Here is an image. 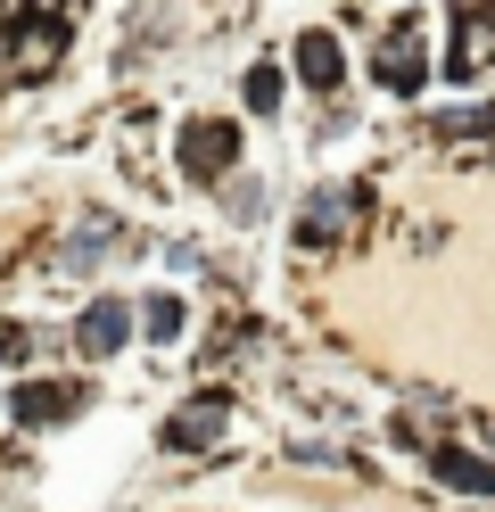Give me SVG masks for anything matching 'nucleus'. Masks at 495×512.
<instances>
[{
  "instance_id": "obj_7",
  "label": "nucleus",
  "mask_w": 495,
  "mask_h": 512,
  "mask_svg": "<svg viewBox=\"0 0 495 512\" xmlns=\"http://www.w3.org/2000/svg\"><path fill=\"white\" fill-rule=\"evenodd\" d=\"M380 83H388V91H421V50H413V34H396V42L380 50Z\"/></svg>"
},
{
  "instance_id": "obj_8",
  "label": "nucleus",
  "mask_w": 495,
  "mask_h": 512,
  "mask_svg": "<svg viewBox=\"0 0 495 512\" xmlns=\"http://www.w3.org/2000/svg\"><path fill=\"white\" fill-rule=\"evenodd\" d=\"M438 471H446V488H471V496H487V488H495V463L462 455V446H446V455H438Z\"/></svg>"
},
{
  "instance_id": "obj_12",
  "label": "nucleus",
  "mask_w": 495,
  "mask_h": 512,
  "mask_svg": "<svg viewBox=\"0 0 495 512\" xmlns=\"http://www.w3.org/2000/svg\"><path fill=\"white\" fill-rule=\"evenodd\" d=\"M0 356H9V364H25V356H33V339H25V323H9V331H0Z\"/></svg>"
},
{
  "instance_id": "obj_3",
  "label": "nucleus",
  "mask_w": 495,
  "mask_h": 512,
  "mask_svg": "<svg viewBox=\"0 0 495 512\" xmlns=\"http://www.w3.org/2000/svg\"><path fill=\"white\" fill-rule=\"evenodd\" d=\"M75 339H83V356H116V347L132 339V306H116V298H99V306L83 314V331H75Z\"/></svg>"
},
{
  "instance_id": "obj_10",
  "label": "nucleus",
  "mask_w": 495,
  "mask_h": 512,
  "mask_svg": "<svg viewBox=\"0 0 495 512\" xmlns=\"http://www.w3.org/2000/svg\"><path fill=\"white\" fill-rule=\"evenodd\" d=\"M182 331V306L174 298H149V339H174Z\"/></svg>"
},
{
  "instance_id": "obj_11",
  "label": "nucleus",
  "mask_w": 495,
  "mask_h": 512,
  "mask_svg": "<svg viewBox=\"0 0 495 512\" xmlns=\"http://www.w3.org/2000/svg\"><path fill=\"white\" fill-rule=\"evenodd\" d=\"M273 100H281V75L256 67V75H248V108H273Z\"/></svg>"
},
{
  "instance_id": "obj_1",
  "label": "nucleus",
  "mask_w": 495,
  "mask_h": 512,
  "mask_svg": "<svg viewBox=\"0 0 495 512\" xmlns=\"http://www.w3.org/2000/svg\"><path fill=\"white\" fill-rule=\"evenodd\" d=\"M75 413H83V389H75V380H25V389H17V422H25V430L75 422Z\"/></svg>"
},
{
  "instance_id": "obj_5",
  "label": "nucleus",
  "mask_w": 495,
  "mask_h": 512,
  "mask_svg": "<svg viewBox=\"0 0 495 512\" xmlns=\"http://www.w3.org/2000/svg\"><path fill=\"white\" fill-rule=\"evenodd\" d=\"M223 438V397H207V405H190V413H174V422H165V446H215Z\"/></svg>"
},
{
  "instance_id": "obj_6",
  "label": "nucleus",
  "mask_w": 495,
  "mask_h": 512,
  "mask_svg": "<svg viewBox=\"0 0 495 512\" xmlns=\"http://www.w3.org/2000/svg\"><path fill=\"white\" fill-rule=\"evenodd\" d=\"M347 223H355V190H322V199L306 207V223H297V232H306V240L322 248V240H339Z\"/></svg>"
},
{
  "instance_id": "obj_2",
  "label": "nucleus",
  "mask_w": 495,
  "mask_h": 512,
  "mask_svg": "<svg viewBox=\"0 0 495 512\" xmlns=\"http://www.w3.org/2000/svg\"><path fill=\"white\" fill-rule=\"evenodd\" d=\"M231 157H240V133H231V124H190L182 133V174H198V182L223 174Z\"/></svg>"
},
{
  "instance_id": "obj_4",
  "label": "nucleus",
  "mask_w": 495,
  "mask_h": 512,
  "mask_svg": "<svg viewBox=\"0 0 495 512\" xmlns=\"http://www.w3.org/2000/svg\"><path fill=\"white\" fill-rule=\"evenodd\" d=\"M495 58V9H479V17H462V34H454V75L471 83L479 67Z\"/></svg>"
},
{
  "instance_id": "obj_9",
  "label": "nucleus",
  "mask_w": 495,
  "mask_h": 512,
  "mask_svg": "<svg viewBox=\"0 0 495 512\" xmlns=\"http://www.w3.org/2000/svg\"><path fill=\"white\" fill-rule=\"evenodd\" d=\"M297 67H306V83H339V42L306 34V42H297Z\"/></svg>"
}]
</instances>
